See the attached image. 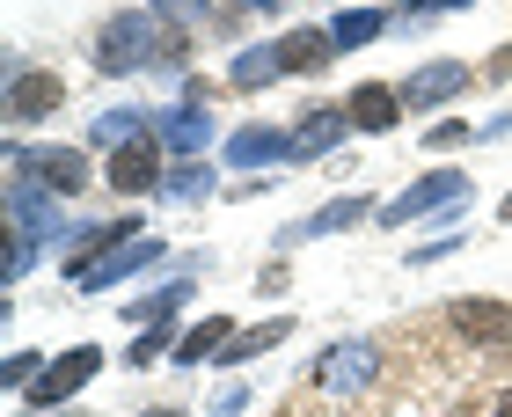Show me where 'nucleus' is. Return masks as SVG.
<instances>
[{
  "instance_id": "f257e3e1",
  "label": "nucleus",
  "mask_w": 512,
  "mask_h": 417,
  "mask_svg": "<svg viewBox=\"0 0 512 417\" xmlns=\"http://www.w3.org/2000/svg\"><path fill=\"white\" fill-rule=\"evenodd\" d=\"M191 37L183 22H161V15H118L110 30L96 37V66L103 74H147V66H183Z\"/></svg>"
},
{
  "instance_id": "f03ea898",
  "label": "nucleus",
  "mask_w": 512,
  "mask_h": 417,
  "mask_svg": "<svg viewBox=\"0 0 512 417\" xmlns=\"http://www.w3.org/2000/svg\"><path fill=\"white\" fill-rule=\"evenodd\" d=\"M8 169H15V176H30V183H44L52 198H81L88 183H96V169H88V154H81V147H15V154H8Z\"/></svg>"
},
{
  "instance_id": "7ed1b4c3",
  "label": "nucleus",
  "mask_w": 512,
  "mask_h": 417,
  "mask_svg": "<svg viewBox=\"0 0 512 417\" xmlns=\"http://www.w3.org/2000/svg\"><path fill=\"white\" fill-rule=\"evenodd\" d=\"M447 205H469V176H461V169H432V176H417L410 191H395L374 220H381V227H403V220L447 213Z\"/></svg>"
},
{
  "instance_id": "20e7f679",
  "label": "nucleus",
  "mask_w": 512,
  "mask_h": 417,
  "mask_svg": "<svg viewBox=\"0 0 512 417\" xmlns=\"http://www.w3.org/2000/svg\"><path fill=\"white\" fill-rule=\"evenodd\" d=\"M447 322L461 330V344H476V352H512V308L491 300V293H454Z\"/></svg>"
},
{
  "instance_id": "39448f33",
  "label": "nucleus",
  "mask_w": 512,
  "mask_h": 417,
  "mask_svg": "<svg viewBox=\"0 0 512 417\" xmlns=\"http://www.w3.org/2000/svg\"><path fill=\"white\" fill-rule=\"evenodd\" d=\"M96 366H103V344H74V352H59L30 388H22V396H30V410H52L66 396H81V388L96 381Z\"/></svg>"
},
{
  "instance_id": "423d86ee",
  "label": "nucleus",
  "mask_w": 512,
  "mask_h": 417,
  "mask_svg": "<svg viewBox=\"0 0 512 417\" xmlns=\"http://www.w3.org/2000/svg\"><path fill=\"white\" fill-rule=\"evenodd\" d=\"M8 220L22 227V235H37V242H74V220H66L59 198L44 191V183H30V176L8 183Z\"/></svg>"
},
{
  "instance_id": "0eeeda50",
  "label": "nucleus",
  "mask_w": 512,
  "mask_h": 417,
  "mask_svg": "<svg viewBox=\"0 0 512 417\" xmlns=\"http://www.w3.org/2000/svg\"><path fill=\"white\" fill-rule=\"evenodd\" d=\"M103 183H110L118 198H147V191H161V183H169V169H161V132H147V139H132V147L110 154Z\"/></svg>"
},
{
  "instance_id": "6e6552de",
  "label": "nucleus",
  "mask_w": 512,
  "mask_h": 417,
  "mask_svg": "<svg viewBox=\"0 0 512 417\" xmlns=\"http://www.w3.org/2000/svg\"><path fill=\"white\" fill-rule=\"evenodd\" d=\"M374 374H381V352H374V344H330L322 366H315V381L330 388V396H359Z\"/></svg>"
},
{
  "instance_id": "1a4fd4ad",
  "label": "nucleus",
  "mask_w": 512,
  "mask_h": 417,
  "mask_svg": "<svg viewBox=\"0 0 512 417\" xmlns=\"http://www.w3.org/2000/svg\"><path fill=\"white\" fill-rule=\"evenodd\" d=\"M469 81H476V74H469L461 59H432V66H417V74L403 81V110H439V103H454Z\"/></svg>"
},
{
  "instance_id": "9d476101",
  "label": "nucleus",
  "mask_w": 512,
  "mask_h": 417,
  "mask_svg": "<svg viewBox=\"0 0 512 417\" xmlns=\"http://www.w3.org/2000/svg\"><path fill=\"white\" fill-rule=\"evenodd\" d=\"M59 103H66V81H59V74H37V66H22V74L8 81V118H15V125L52 118Z\"/></svg>"
},
{
  "instance_id": "9b49d317",
  "label": "nucleus",
  "mask_w": 512,
  "mask_h": 417,
  "mask_svg": "<svg viewBox=\"0 0 512 417\" xmlns=\"http://www.w3.org/2000/svg\"><path fill=\"white\" fill-rule=\"evenodd\" d=\"M154 257H161V242H154V235H139V242H125V249H110V257H96L88 271H74V286H81V293H110V286H118V278L147 271Z\"/></svg>"
},
{
  "instance_id": "f8f14e48",
  "label": "nucleus",
  "mask_w": 512,
  "mask_h": 417,
  "mask_svg": "<svg viewBox=\"0 0 512 417\" xmlns=\"http://www.w3.org/2000/svg\"><path fill=\"white\" fill-rule=\"evenodd\" d=\"M271 161H293V132H278V125L227 132V169H271Z\"/></svg>"
},
{
  "instance_id": "ddd939ff",
  "label": "nucleus",
  "mask_w": 512,
  "mask_h": 417,
  "mask_svg": "<svg viewBox=\"0 0 512 417\" xmlns=\"http://www.w3.org/2000/svg\"><path fill=\"white\" fill-rule=\"evenodd\" d=\"M344 110H352V132H395V125H403V88L359 81L352 96H344Z\"/></svg>"
},
{
  "instance_id": "4468645a",
  "label": "nucleus",
  "mask_w": 512,
  "mask_h": 417,
  "mask_svg": "<svg viewBox=\"0 0 512 417\" xmlns=\"http://www.w3.org/2000/svg\"><path fill=\"white\" fill-rule=\"evenodd\" d=\"M381 205L374 198H330V205H315L300 227H286L278 242H315V235H344V227H359V220H374Z\"/></svg>"
},
{
  "instance_id": "2eb2a0df",
  "label": "nucleus",
  "mask_w": 512,
  "mask_h": 417,
  "mask_svg": "<svg viewBox=\"0 0 512 417\" xmlns=\"http://www.w3.org/2000/svg\"><path fill=\"white\" fill-rule=\"evenodd\" d=\"M344 125H352V110H344V103H322V110H308V118H300V132H293V161L330 154L337 139H344Z\"/></svg>"
},
{
  "instance_id": "dca6fc26",
  "label": "nucleus",
  "mask_w": 512,
  "mask_h": 417,
  "mask_svg": "<svg viewBox=\"0 0 512 417\" xmlns=\"http://www.w3.org/2000/svg\"><path fill=\"white\" fill-rule=\"evenodd\" d=\"M161 147H169V154H205V147H213V118H205L198 103L161 110Z\"/></svg>"
},
{
  "instance_id": "f3484780",
  "label": "nucleus",
  "mask_w": 512,
  "mask_h": 417,
  "mask_svg": "<svg viewBox=\"0 0 512 417\" xmlns=\"http://www.w3.org/2000/svg\"><path fill=\"white\" fill-rule=\"evenodd\" d=\"M227 344H235V322H227V315H205V322H191V330L176 337L169 359H176V366H205V359H220Z\"/></svg>"
},
{
  "instance_id": "a211bd4d",
  "label": "nucleus",
  "mask_w": 512,
  "mask_h": 417,
  "mask_svg": "<svg viewBox=\"0 0 512 417\" xmlns=\"http://www.w3.org/2000/svg\"><path fill=\"white\" fill-rule=\"evenodd\" d=\"M278 59H286V74H322L337 59V37L330 30H286L278 37Z\"/></svg>"
},
{
  "instance_id": "6ab92c4d",
  "label": "nucleus",
  "mask_w": 512,
  "mask_h": 417,
  "mask_svg": "<svg viewBox=\"0 0 512 417\" xmlns=\"http://www.w3.org/2000/svg\"><path fill=\"white\" fill-rule=\"evenodd\" d=\"M132 139H147V110H103L96 125H88V147L96 154H118V147H132Z\"/></svg>"
},
{
  "instance_id": "aec40b11",
  "label": "nucleus",
  "mask_w": 512,
  "mask_h": 417,
  "mask_svg": "<svg viewBox=\"0 0 512 417\" xmlns=\"http://www.w3.org/2000/svg\"><path fill=\"white\" fill-rule=\"evenodd\" d=\"M286 337H293V315H264V322H249V330H235L227 359H264V352H278Z\"/></svg>"
},
{
  "instance_id": "412c9836",
  "label": "nucleus",
  "mask_w": 512,
  "mask_h": 417,
  "mask_svg": "<svg viewBox=\"0 0 512 417\" xmlns=\"http://www.w3.org/2000/svg\"><path fill=\"white\" fill-rule=\"evenodd\" d=\"M278 74H286V59H278V44H249V52H242L235 66H227V81H235V88H249V96H256V88H271Z\"/></svg>"
},
{
  "instance_id": "4be33fe9",
  "label": "nucleus",
  "mask_w": 512,
  "mask_h": 417,
  "mask_svg": "<svg viewBox=\"0 0 512 417\" xmlns=\"http://www.w3.org/2000/svg\"><path fill=\"white\" fill-rule=\"evenodd\" d=\"M183 300H191V278H169V286H154L147 300H132V322H139V330H154V322H176Z\"/></svg>"
},
{
  "instance_id": "5701e85b",
  "label": "nucleus",
  "mask_w": 512,
  "mask_h": 417,
  "mask_svg": "<svg viewBox=\"0 0 512 417\" xmlns=\"http://www.w3.org/2000/svg\"><path fill=\"white\" fill-rule=\"evenodd\" d=\"M388 30V15L381 8H344L337 22H330V37H337V52H359V44H374Z\"/></svg>"
},
{
  "instance_id": "b1692460",
  "label": "nucleus",
  "mask_w": 512,
  "mask_h": 417,
  "mask_svg": "<svg viewBox=\"0 0 512 417\" xmlns=\"http://www.w3.org/2000/svg\"><path fill=\"white\" fill-rule=\"evenodd\" d=\"M176 205H198L205 191H213V169H198V161H183V169H169V183H161Z\"/></svg>"
},
{
  "instance_id": "393cba45",
  "label": "nucleus",
  "mask_w": 512,
  "mask_h": 417,
  "mask_svg": "<svg viewBox=\"0 0 512 417\" xmlns=\"http://www.w3.org/2000/svg\"><path fill=\"white\" fill-rule=\"evenodd\" d=\"M169 337H176V322H154V330H139V337H132V352H125V366H154L161 352H176Z\"/></svg>"
},
{
  "instance_id": "a878e982",
  "label": "nucleus",
  "mask_w": 512,
  "mask_h": 417,
  "mask_svg": "<svg viewBox=\"0 0 512 417\" xmlns=\"http://www.w3.org/2000/svg\"><path fill=\"white\" fill-rule=\"evenodd\" d=\"M30 264H37V235H22V227H8V264H0V271H8V286H15V278L30 271Z\"/></svg>"
},
{
  "instance_id": "bb28decb",
  "label": "nucleus",
  "mask_w": 512,
  "mask_h": 417,
  "mask_svg": "<svg viewBox=\"0 0 512 417\" xmlns=\"http://www.w3.org/2000/svg\"><path fill=\"white\" fill-rule=\"evenodd\" d=\"M44 366H52V359H37V352H8V388H30Z\"/></svg>"
},
{
  "instance_id": "cd10ccee",
  "label": "nucleus",
  "mask_w": 512,
  "mask_h": 417,
  "mask_svg": "<svg viewBox=\"0 0 512 417\" xmlns=\"http://www.w3.org/2000/svg\"><path fill=\"white\" fill-rule=\"evenodd\" d=\"M461 139H469V125H461V118H439V125H425V147H439V154H447V147H461Z\"/></svg>"
},
{
  "instance_id": "c85d7f7f",
  "label": "nucleus",
  "mask_w": 512,
  "mask_h": 417,
  "mask_svg": "<svg viewBox=\"0 0 512 417\" xmlns=\"http://www.w3.org/2000/svg\"><path fill=\"white\" fill-rule=\"evenodd\" d=\"M205 8H213V0H154V15H161V22H198Z\"/></svg>"
},
{
  "instance_id": "c756f323",
  "label": "nucleus",
  "mask_w": 512,
  "mask_h": 417,
  "mask_svg": "<svg viewBox=\"0 0 512 417\" xmlns=\"http://www.w3.org/2000/svg\"><path fill=\"white\" fill-rule=\"evenodd\" d=\"M454 249H461V235H439V242H417V249H410V264H439V257H454Z\"/></svg>"
},
{
  "instance_id": "7c9ffc66",
  "label": "nucleus",
  "mask_w": 512,
  "mask_h": 417,
  "mask_svg": "<svg viewBox=\"0 0 512 417\" xmlns=\"http://www.w3.org/2000/svg\"><path fill=\"white\" fill-rule=\"evenodd\" d=\"M483 81H512V44H498V52L483 59Z\"/></svg>"
},
{
  "instance_id": "2f4dec72",
  "label": "nucleus",
  "mask_w": 512,
  "mask_h": 417,
  "mask_svg": "<svg viewBox=\"0 0 512 417\" xmlns=\"http://www.w3.org/2000/svg\"><path fill=\"white\" fill-rule=\"evenodd\" d=\"M249 403V388H220V396H213V417H235Z\"/></svg>"
},
{
  "instance_id": "473e14b6",
  "label": "nucleus",
  "mask_w": 512,
  "mask_h": 417,
  "mask_svg": "<svg viewBox=\"0 0 512 417\" xmlns=\"http://www.w3.org/2000/svg\"><path fill=\"white\" fill-rule=\"evenodd\" d=\"M447 8H476V0H410V15H447Z\"/></svg>"
},
{
  "instance_id": "72a5a7b5",
  "label": "nucleus",
  "mask_w": 512,
  "mask_h": 417,
  "mask_svg": "<svg viewBox=\"0 0 512 417\" xmlns=\"http://www.w3.org/2000/svg\"><path fill=\"white\" fill-rule=\"evenodd\" d=\"M491 417H512V388H505V396H498V403H491Z\"/></svg>"
},
{
  "instance_id": "f704fd0d",
  "label": "nucleus",
  "mask_w": 512,
  "mask_h": 417,
  "mask_svg": "<svg viewBox=\"0 0 512 417\" xmlns=\"http://www.w3.org/2000/svg\"><path fill=\"white\" fill-rule=\"evenodd\" d=\"M498 220H505V227H512V191H505V205H498Z\"/></svg>"
},
{
  "instance_id": "c9c22d12",
  "label": "nucleus",
  "mask_w": 512,
  "mask_h": 417,
  "mask_svg": "<svg viewBox=\"0 0 512 417\" xmlns=\"http://www.w3.org/2000/svg\"><path fill=\"white\" fill-rule=\"evenodd\" d=\"M139 417H176V410H139Z\"/></svg>"
}]
</instances>
